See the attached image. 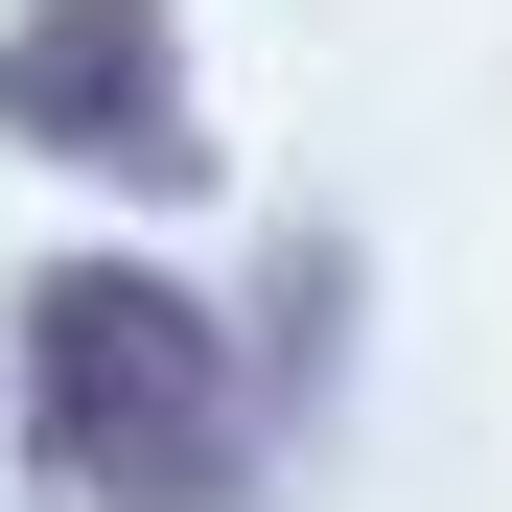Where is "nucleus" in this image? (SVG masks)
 <instances>
[{"label": "nucleus", "instance_id": "2", "mask_svg": "<svg viewBox=\"0 0 512 512\" xmlns=\"http://www.w3.org/2000/svg\"><path fill=\"white\" fill-rule=\"evenodd\" d=\"M0 140L94 163V187H210V94H187V24L163 0H24L0 24Z\"/></svg>", "mask_w": 512, "mask_h": 512}, {"label": "nucleus", "instance_id": "1", "mask_svg": "<svg viewBox=\"0 0 512 512\" xmlns=\"http://www.w3.org/2000/svg\"><path fill=\"white\" fill-rule=\"evenodd\" d=\"M24 419H47V466L94 489V512H233V489H256L233 326H210L187 280H140V256L24 280Z\"/></svg>", "mask_w": 512, "mask_h": 512}]
</instances>
